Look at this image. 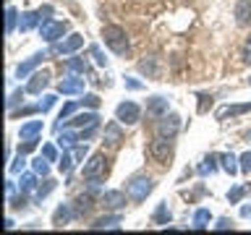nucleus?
<instances>
[{
    "mask_svg": "<svg viewBox=\"0 0 251 235\" xmlns=\"http://www.w3.org/2000/svg\"><path fill=\"white\" fill-rule=\"evenodd\" d=\"M76 113V102H68V105H63V110H60V115H58V123H55V131H60V125L68 120L71 115Z\"/></svg>",
    "mask_w": 251,
    "mask_h": 235,
    "instance_id": "c85d7f7f",
    "label": "nucleus"
},
{
    "mask_svg": "<svg viewBox=\"0 0 251 235\" xmlns=\"http://www.w3.org/2000/svg\"><path fill=\"white\" fill-rule=\"evenodd\" d=\"M58 92L60 94H84V78H76V76H68L58 84Z\"/></svg>",
    "mask_w": 251,
    "mask_h": 235,
    "instance_id": "f8f14e48",
    "label": "nucleus"
},
{
    "mask_svg": "<svg viewBox=\"0 0 251 235\" xmlns=\"http://www.w3.org/2000/svg\"><path fill=\"white\" fill-rule=\"evenodd\" d=\"M115 118H118L121 123H126V125H133V123H139L141 110H139L136 102H121V105H118V110H115Z\"/></svg>",
    "mask_w": 251,
    "mask_h": 235,
    "instance_id": "423d86ee",
    "label": "nucleus"
},
{
    "mask_svg": "<svg viewBox=\"0 0 251 235\" xmlns=\"http://www.w3.org/2000/svg\"><path fill=\"white\" fill-rule=\"evenodd\" d=\"M74 164H76V160H74V154L68 152V149H63V154H60V164H58V170L63 172V175H68L71 170H74Z\"/></svg>",
    "mask_w": 251,
    "mask_h": 235,
    "instance_id": "393cba45",
    "label": "nucleus"
},
{
    "mask_svg": "<svg viewBox=\"0 0 251 235\" xmlns=\"http://www.w3.org/2000/svg\"><path fill=\"white\" fill-rule=\"evenodd\" d=\"M238 162H241V172H251V152L241 154V157H238Z\"/></svg>",
    "mask_w": 251,
    "mask_h": 235,
    "instance_id": "ea45409f",
    "label": "nucleus"
},
{
    "mask_svg": "<svg viewBox=\"0 0 251 235\" xmlns=\"http://www.w3.org/2000/svg\"><path fill=\"white\" fill-rule=\"evenodd\" d=\"M24 164H26V160H24V152H19V157H16V160L11 162V172H21Z\"/></svg>",
    "mask_w": 251,
    "mask_h": 235,
    "instance_id": "58836bf2",
    "label": "nucleus"
},
{
    "mask_svg": "<svg viewBox=\"0 0 251 235\" xmlns=\"http://www.w3.org/2000/svg\"><path fill=\"white\" fill-rule=\"evenodd\" d=\"M220 162H223V170L227 172V175H235V172L241 170V164H235L238 160H235L233 154H223V157H220Z\"/></svg>",
    "mask_w": 251,
    "mask_h": 235,
    "instance_id": "bb28decb",
    "label": "nucleus"
},
{
    "mask_svg": "<svg viewBox=\"0 0 251 235\" xmlns=\"http://www.w3.org/2000/svg\"><path fill=\"white\" fill-rule=\"evenodd\" d=\"M68 31V24L66 21H52L47 19L45 24H39V37L45 39V42H58V39Z\"/></svg>",
    "mask_w": 251,
    "mask_h": 235,
    "instance_id": "39448f33",
    "label": "nucleus"
},
{
    "mask_svg": "<svg viewBox=\"0 0 251 235\" xmlns=\"http://www.w3.org/2000/svg\"><path fill=\"white\" fill-rule=\"evenodd\" d=\"M217 160L220 157H215V154H209L207 160H204L199 167H196V172H199L201 178H207V175H212V172H217Z\"/></svg>",
    "mask_w": 251,
    "mask_h": 235,
    "instance_id": "4be33fe9",
    "label": "nucleus"
},
{
    "mask_svg": "<svg viewBox=\"0 0 251 235\" xmlns=\"http://www.w3.org/2000/svg\"><path fill=\"white\" fill-rule=\"evenodd\" d=\"M92 209H94V199H92V193H86V196H78V201H76V209H74V217H86Z\"/></svg>",
    "mask_w": 251,
    "mask_h": 235,
    "instance_id": "412c9836",
    "label": "nucleus"
},
{
    "mask_svg": "<svg viewBox=\"0 0 251 235\" xmlns=\"http://www.w3.org/2000/svg\"><path fill=\"white\" fill-rule=\"evenodd\" d=\"M126 89H133V92H139V89H144V84H141L139 78H131V76H126Z\"/></svg>",
    "mask_w": 251,
    "mask_h": 235,
    "instance_id": "a19ab883",
    "label": "nucleus"
},
{
    "mask_svg": "<svg viewBox=\"0 0 251 235\" xmlns=\"http://www.w3.org/2000/svg\"><path fill=\"white\" fill-rule=\"evenodd\" d=\"M84 157H86V141H84V144H78V146L74 149V160H76V162H81Z\"/></svg>",
    "mask_w": 251,
    "mask_h": 235,
    "instance_id": "37998d69",
    "label": "nucleus"
},
{
    "mask_svg": "<svg viewBox=\"0 0 251 235\" xmlns=\"http://www.w3.org/2000/svg\"><path fill=\"white\" fill-rule=\"evenodd\" d=\"M45 58H47V52H34L29 60H24L21 66L16 68V76H19V78H26V76H29L31 70H34V68H37V66H39V63H42Z\"/></svg>",
    "mask_w": 251,
    "mask_h": 235,
    "instance_id": "9b49d317",
    "label": "nucleus"
},
{
    "mask_svg": "<svg viewBox=\"0 0 251 235\" xmlns=\"http://www.w3.org/2000/svg\"><path fill=\"white\" fill-rule=\"evenodd\" d=\"M246 191H249V186H235L233 191L227 193V201H230V204H238V201L243 199V193H246Z\"/></svg>",
    "mask_w": 251,
    "mask_h": 235,
    "instance_id": "c9c22d12",
    "label": "nucleus"
},
{
    "mask_svg": "<svg viewBox=\"0 0 251 235\" xmlns=\"http://www.w3.org/2000/svg\"><path fill=\"white\" fill-rule=\"evenodd\" d=\"M24 94H26V89H16V92H11V97H8V102H5V107L13 113V107L19 105V102H24Z\"/></svg>",
    "mask_w": 251,
    "mask_h": 235,
    "instance_id": "72a5a7b5",
    "label": "nucleus"
},
{
    "mask_svg": "<svg viewBox=\"0 0 251 235\" xmlns=\"http://www.w3.org/2000/svg\"><path fill=\"white\" fill-rule=\"evenodd\" d=\"M81 105H84V107H92V110H97V107H100V97H97V94H84Z\"/></svg>",
    "mask_w": 251,
    "mask_h": 235,
    "instance_id": "4c0bfd02",
    "label": "nucleus"
},
{
    "mask_svg": "<svg viewBox=\"0 0 251 235\" xmlns=\"http://www.w3.org/2000/svg\"><path fill=\"white\" fill-rule=\"evenodd\" d=\"M241 217H251V207L246 204V207H241Z\"/></svg>",
    "mask_w": 251,
    "mask_h": 235,
    "instance_id": "09e8293b",
    "label": "nucleus"
},
{
    "mask_svg": "<svg viewBox=\"0 0 251 235\" xmlns=\"http://www.w3.org/2000/svg\"><path fill=\"white\" fill-rule=\"evenodd\" d=\"M19 188H21V193L34 191V188H37V178H34V175H21V183H19Z\"/></svg>",
    "mask_w": 251,
    "mask_h": 235,
    "instance_id": "473e14b6",
    "label": "nucleus"
},
{
    "mask_svg": "<svg viewBox=\"0 0 251 235\" xmlns=\"http://www.w3.org/2000/svg\"><path fill=\"white\" fill-rule=\"evenodd\" d=\"M180 131V118L178 115H162L160 123H157V136L162 139H173Z\"/></svg>",
    "mask_w": 251,
    "mask_h": 235,
    "instance_id": "6e6552de",
    "label": "nucleus"
},
{
    "mask_svg": "<svg viewBox=\"0 0 251 235\" xmlns=\"http://www.w3.org/2000/svg\"><path fill=\"white\" fill-rule=\"evenodd\" d=\"M81 45H84V37H81V34H71V37L63 39V42L55 45L52 52H58V55H71V52H76Z\"/></svg>",
    "mask_w": 251,
    "mask_h": 235,
    "instance_id": "1a4fd4ad",
    "label": "nucleus"
},
{
    "mask_svg": "<svg viewBox=\"0 0 251 235\" xmlns=\"http://www.w3.org/2000/svg\"><path fill=\"white\" fill-rule=\"evenodd\" d=\"M102 204H105V209H123L126 207V193L123 191H107V193H102Z\"/></svg>",
    "mask_w": 251,
    "mask_h": 235,
    "instance_id": "ddd939ff",
    "label": "nucleus"
},
{
    "mask_svg": "<svg viewBox=\"0 0 251 235\" xmlns=\"http://www.w3.org/2000/svg\"><path fill=\"white\" fill-rule=\"evenodd\" d=\"M42 120H29V123H24L21 125V131H19V136H21V141H29V139H39L42 136Z\"/></svg>",
    "mask_w": 251,
    "mask_h": 235,
    "instance_id": "2eb2a0df",
    "label": "nucleus"
},
{
    "mask_svg": "<svg viewBox=\"0 0 251 235\" xmlns=\"http://www.w3.org/2000/svg\"><path fill=\"white\" fill-rule=\"evenodd\" d=\"M50 84V73H34L26 84V94H42V89H47Z\"/></svg>",
    "mask_w": 251,
    "mask_h": 235,
    "instance_id": "dca6fc26",
    "label": "nucleus"
},
{
    "mask_svg": "<svg viewBox=\"0 0 251 235\" xmlns=\"http://www.w3.org/2000/svg\"><path fill=\"white\" fill-rule=\"evenodd\" d=\"M13 191H16V186H13V180H5V193H8V201L13 199Z\"/></svg>",
    "mask_w": 251,
    "mask_h": 235,
    "instance_id": "a18cd8bd",
    "label": "nucleus"
},
{
    "mask_svg": "<svg viewBox=\"0 0 251 235\" xmlns=\"http://www.w3.org/2000/svg\"><path fill=\"white\" fill-rule=\"evenodd\" d=\"M42 157H47L50 162H55V160H58V152H55L52 144H47V146H42Z\"/></svg>",
    "mask_w": 251,
    "mask_h": 235,
    "instance_id": "79ce46f5",
    "label": "nucleus"
},
{
    "mask_svg": "<svg viewBox=\"0 0 251 235\" xmlns=\"http://www.w3.org/2000/svg\"><path fill=\"white\" fill-rule=\"evenodd\" d=\"M147 115H152V118L168 115V99L165 97H149L147 99Z\"/></svg>",
    "mask_w": 251,
    "mask_h": 235,
    "instance_id": "4468645a",
    "label": "nucleus"
},
{
    "mask_svg": "<svg viewBox=\"0 0 251 235\" xmlns=\"http://www.w3.org/2000/svg\"><path fill=\"white\" fill-rule=\"evenodd\" d=\"M251 110V102H246V105H227V107H220L217 110V120H225L227 115H243V113H249Z\"/></svg>",
    "mask_w": 251,
    "mask_h": 235,
    "instance_id": "aec40b11",
    "label": "nucleus"
},
{
    "mask_svg": "<svg viewBox=\"0 0 251 235\" xmlns=\"http://www.w3.org/2000/svg\"><path fill=\"white\" fill-rule=\"evenodd\" d=\"M235 21H238L241 26L251 24V0H238V3H235Z\"/></svg>",
    "mask_w": 251,
    "mask_h": 235,
    "instance_id": "6ab92c4d",
    "label": "nucleus"
},
{
    "mask_svg": "<svg viewBox=\"0 0 251 235\" xmlns=\"http://www.w3.org/2000/svg\"><path fill=\"white\" fill-rule=\"evenodd\" d=\"M16 24H19V11H16L13 5H8V11H5V34H13Z\"/></svg>",
    "mask_w": 251,
    "mask_h": 235,
    "instance_id": "a878e982",
    "label": "nucleus"
},
{
    "mask_svg": "<svg viewBox=\"0 0 251 235\" xmlns=\"http://www.w3.org/2000/svg\"><path fill=\"white\" fill-rule=\"evenodd\" d=\"M50 13H52V5H42V8H37V11L21 13V19H19V31H31V29L37 26V24H45L47 19H50Z\"/></svg>",
    "mask_w": 251,
    "mask_h": 235,
    "instance_id": "20e7f679",
    "label": "nucleus"
},
{
    "mask_svg": "<svg viewBox=\"0 0 251 235\" xmlns=\"http://www.w3.org/2000/svg\"><path fill=\"white\" fill-rule=\"evenodd\" d=\"M249 84H251V78H249Z\"/></svg>",
    "mask_w": 251,
    "mask_h": 235,
    "instance_id": "3c124183",
    "label": "nucleus"
},
{
    "mask_svg": "<svg viewBox=\"0 0 251 235\" xmlns=\"http://www.w3.org/2000/svg\"><path fill=\"white\" fill-rule=\"evenodd\" d=\"M97 123H100V115L97 113H84V115H76L74 120H66L63 125H74V128L84 131V128H94Z\"/></svg>",
    "mask_w": 251,
    "mask_h": 235,
    "instance_id": "9d476101",
    "label": "nucleus"
},
{
    "mask_svg": "<svg viewBox=\"0 0 251 235\" xmlns=\"http://www.w3.org/2000/svg\"><path fill=\"white\" fill-rule=\"evenodd\" d=\"M52 188H55V183H52L50 178H45V183H39V186H37V193H34V199H37V201H42L45 196L52 191Z\"/></svg>",
    "mask_w": 251,
    "mask_h": 235,
    "instance_id": "7c9ffc66",
    "label": "nucleus"
},
{
    "mask_svg": "<svg viewBox=\"0 0 251 235\" xmlns=\"http://www.w3.org/2000/svg\"><path fill=\"white\" fill-rule=\"evenodd\" d=\"M34 146H37V139H29V141H24V144L19 146V152H24V154H26V152H31Z\"/></svg>",
    "mask_w": 251,
    "mask_h": 235,
    "instance_id": "c03bdc74",
    "label": "nucleus"
},
{
    "mask_svg": "<svg viewBox=\"0 0 251 235\" xmlns=\"http://www.w3.org/2000/svg\"><path fill=\"white\" fill-rule=\"evenodd\" d=\"M105 141H107L110 146H121V141H123L121 120H115V123H107V125H105Z\"/></svg>",
    "mask_w": 251,
    "mask_h": 235,
    "instance_id": "f3484780",
    "label": "nucleus"
},
{
    "mask_svg": "<svg viewBox=\"0 0 251 235\" xmlns=\"http://www.w3.org/2000/svg\"><path fill=\"white\" fill-rule=\"evenodd\" d=\"M110 172V164H107V157L105 154H92L89 162L84 164L81 175L86 180H105V175Z\"/></svg>",
    "mask_w": 251,
    "mask_h": 235,
    "instance_id": "f03ea898",
    "label": "nucleus"
},
{
    "mask_svg": "<svg viewBox=\"0 0 251 235\" xmlns=\"http://www.w3.org/2000/svg\"><path fill=\"white\" fill-rule=\"evenodd\" d=\"M209 219H212L209 209H199V212H196V214H194V227H196V230H204Z\"/></svg>",
    "mask_w": 251,
    "mask_h": 235,
    "instance_id": "c756f323",
    "label": "nucleus"
},
{
    "mask_svg": "<svg viewBox=\"0 0 251 235\" xmlns=\"http://www.w3.org/2000/svg\"><path fill=\"white\" fill-rule=\"evenodd\" d=\"M249 141H251V133H249Z\"/></svg>",
    "mask_w": 251,
    "mask_h": 235,
    "instance_id": "8fccbe9b",
    "label": "nucleus"
},
{
    "mask_svg": "<svg viewBox=\"0 0 251 235\" xmlns=\"http://www.w3.org/2000/svg\"><path fill=\"white\" fill-rule=\"evenodd\" d=\"M102 39H105V45L115 55H128L131 52L128 37H126V31L121 26H105V29H102Z\"/></svg>",
    "mask_w": 251,
    "mask_h": 235,
    "instance_id": "f257e3e1",
    "label": "nucleus"
},
{
    "mask_svg": "<svg viewBox=\"0 0 251 235\" xmlns=\"http://www.w3.org/2000/svg\"><path fill=\"white\" fill-rule=\"evenodd\" d=\"M154 191V180H149V178H131L128 183H126V193L131 196L133 201H144L149 193Z\"/></svg>",
    "mask_w": 251,
    "mask_h": 235,
    "instance_id": "7ed1b4c3",
    "label": "nucleus"
},
{
    "mask_svg": "<svg viewBox=\"0 0 251 235\" xmlns=\"http://www.w3.org/2000/svg\"><path fill=\"white\" fill-rule=\"evenodd\" d=\"M149 154H152L157 162H168L170 157H173V144H170V139L157 136L152 144H149Z\"/></svg>",
    "mask_w": 251,
    "mask_h": 235,
    "instance_id": "0eeeda50",
    "label": "nucleus"
},
{
    "mask_svg": "<svg viewBox=\"0 0 251 235\" xmlns=\"http://www.w3.org/2000/svg\"><path fill=\"white\" fill-rule=\"evenodd\" d=\"M55 99H58V97H55V94H45V97L39 99L37 110H42V113H50V110H52V105H55Z\"/></svg>",
    "mask_w": 251,
    "mask_h": 235,
    "instance_id": "f704fd0d",
    "label": "nucleus"
},
{
    "mask_svg": "<svg viewBox=\"0 0 251 235\" xmlns=\"http://www.w3.org/2000/svg\"><path fill=\"white\" fill-rule=\"evenodd\" d=\"M92 58L97 60V66H107V58H105V52L100 50V45H92Z\"/></svg>",
    "mask_w": 251,
    "mask_h": 235,
    "instance_id": "e433bc0d",
    "label": "nucleus"
},
{
    "mask_svg": "<svg viewBox=\"0 0 251 235\" xmlns=\"http://www.w3.org/2000/svg\"><path fill=\"white\" fill-rule=\"evenodd\" d=\"M243 58H246V63H251V39L246 42V47H243Z\"/></svg>",
    "mask_w": 251,
    "mask_h": 235,
    "instance_id": "de8ad7c7",
    "label": "nucleus"
},
{
    "mask_svg": "<svg viewBox=\"0 0 251 235\" xmlns=\"http://www.w3.org/2000/svg\"><path fill=\"white\" fill-rule=\"evenodd\" d=\"M115 225H121V214H107V217L94 219L92 230H105V227H115Z\"/></svg>",
    "mask_w": 251,
    "mask_h": 235,
    "instance_id": "5701e85b",
    "label": "nucleus"
},
{
    "mask_svg": "<svg viewBox=\"0 0 251 235\" xmlns=\"http://www.w3.org/2000/svg\"><path fill=\"white\" fill-rule=\"evenodd\" d=\"M47 162H50V160H47V157H42V154H39L34 162H31V167H34L37 175H42V178L50 175V164H47Z\"/></svg>",
    "mask_w": 251,
    "mask_h": 235,
    "instance_id": "cd10ccee",
    "label": "nucleus"
},
{
    "mask_svg": "<svg viewBox=\"0 0 251 235\" xmlns=\"http://www.w3.org/2000/svg\"><path fill=\"white\" fill-rule=\"evenodd\" d=\"M71 217H74L71 204H60V207L55 209V214H52V225H55V227H66V225L71 222Z\"/></svg>",
    "mask_w": 251,
    "mask_h": 235,
    "instance_id": "a211bd4d",
    "label": "nucleus"
},
{
    "mask_svg": "<svg viewBox=\"0 0 251 235\" xmlns=\"http://www.w3.org/2000/svg\"><path fill=\"white\" fill-rule=\"evenodd\" d=\"M215 227H217V230H230V219H220Z\"/></svg>",
    "mask_w": 251,
    "mask_h": 235,
    "instance_id": "49530a36",
    "label": "nucleus"
},
{
    "mask_svg": "<svg viewBox=\"0 0 251 235\" xmlns=\"http://www.w3.org/2000/svg\"><path fill=\"white\" fill-rule=\"evenodd\" d=\"M66 68L71 70V73H89V63L81 60V58H68Z\"/></svg>",
    "mask_w": 251,
    "mask_h": 235,
    "instance_id": "b1692460",
    "label": "nucleus"
},
{
    "mask_svg": "<svg viewBox=\"0 0 251 235\" xmlns=\"http://www.w3.org/2000/svg\"><path fill=\"white\" fill-rule=\"evenodd\" d=\"M154 222L157 225H168L170 222V212H168V204H160L154 212Z\"/></svg>",
    "mask_w": 251,
    "mask_h": 235,
    "instance_id": "2f4dec72",
    "label": "nucleus"
}]
</instances>
